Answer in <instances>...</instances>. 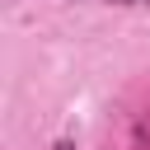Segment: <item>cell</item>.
I'll return each mask as SVG.
<instances>
[{
    "label": "cell",
    "mask_w": 150,
    "mask_h": 150,
    "mask_svg": "<svg viewBox=\"0 0 150 150\" xmlns=\"http://www.w3.org/2000/svg\"><path fill=\"white\" fill-rule=\"evenodd\" d=\"M108 5H141V0H108Z\"/></svg>",
    "instance_id": "obj_2"
},
{
    "label": "cell",
    "mask_w": 150,
    "mask_h": 150,
    "mask_svg": "<svg viewBox=\"0 0 150 150\" xmlns=\"http://www.w3.org/2000/svg\"><path fill=\"white\" fill-rule=\"evenodd\" d=\"M52 150H75V141H70V136H61V141H56Z\"/></svg>",
    "instance_id": "obj_1"
}]
</instances>
